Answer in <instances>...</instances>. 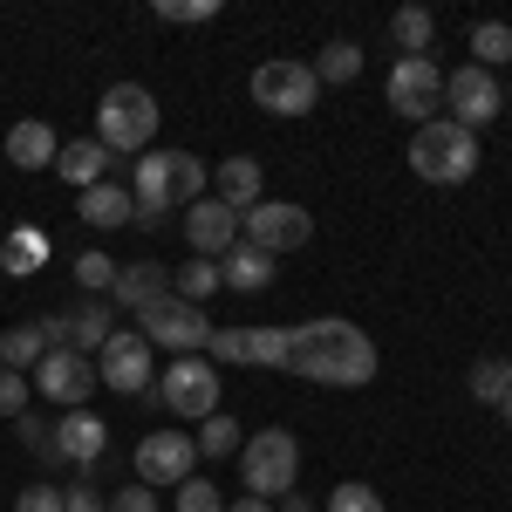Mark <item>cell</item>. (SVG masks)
Returning a JSON list of instances; mask_svg holds the SVG:
<instances>
[{
	"label": "cell",
	"instance_id": "obj_28",
	"mask_svg": "<svg viewBox=\"0 0 512 512\" xmlns=\"http://www.w3.org/2000/svg\"><path fill=\"white\" fill-rule=\"evenodd\" d=\"M308 69H315V82L342 89V82H355V76H362V48H355V41H328V48H321L315 62H308Z\"/></svg>",
	"mask_w": 512,
	"mask_h": 512
},
{
	"label": "cell",
	"instance_id": "obj_10",
	"mask_svg": "<svg viewBox=\"0 0 512 512\" xmlns=\"http://www.w3.org/2000/svg\"><path fill=\"white\" fill-rule=\"evenodd\" d=\"M253 103L267 117H308L321 103V82H315L308 62H260L253 69Z\"/></svg>",
	"mask_w": 512,
	"mask_h": 512
},
{
	"label": "cell",
	"instance_id": "obj_5",
	"mask_svg": "<svg viewBox=\"0 0 512 512\" xmlns=\"http://www.w3.org/2000/svg\"><path fill=\"white\" fill-rule=\"evenodd\" d=\"M294 478H301V444H294V431H260L239 444V485L253 492V499H287L294 492Z\"/></svg>",
	"mask_w": 512,
	"mask_h": 512
},
{
	"label": "cell",
	"instance_id": "obj_32",
	"mask_svg": "<svg viewBox=\"0 0 512 512\" xmlns=\"http://www.w3.org/2000/svg\"><path fill=\"white\" fill-rule=\"evenodd\" d=\"M76 287H82V294H96V301H110V287H117V260H110V253H76Z\"/></svg>",
	"mask_w": 512,
	"mask_h": 512
},
{
	"label": "cell",
	"instance_id": "obj_35",
	"mask_svg": "<svg viewBox=\"0 0 512 512\" xmlns=\"http://www.w3.org/2000/svg\"><path fill=\"white\" fill-rule=\"evenodd\" d=\"M158 21H178V28L219 21V0H158Z\"/></svg>",
	"mask_w": 512,
	"mask_h": 512
},
{
	"label": "cell",
	"instance_id": "obj_39",
	"mask_svg": "<svg viewBox=\"0 0 512 512\" xmlns=\"http://www.w3.org/2000/svg\"><path fill=\"white\" fill-rule=\"evenodd\" d=\"M62 512H110V492H96L89 478H76V485L62 492Z\"/></svg>",
	"mask_w": 512,
	"mask_h": 512
},
{
	"label": "cell",
	"instance_id": "obj_12",
	"mask_svg": "<svg viewBox=\"0 0 512 512\" xmlns=\"http://www.w3.org/2000/svg\"><path fill=\"white\" fill-rule=\"evenodd\" d=\"M444 110H451V123H465V130H485V123L506 110V89H499V76L492 69H478V62H465V69H451L444 76Z\"/></svg>",
	"mask_w": 512,
	"mask_h": 512
},
{
	"label": "cell",
	"instance_id": "obj_30",
	"mask_svg": "<svg viewBox=\"0 0 512 512\" xmlns=\"http://www.w3.org/2000/svg\"><path fill=\"white\" fill-rule=\"evenodd\" d=\"M472 396L478 403H506L512 396V355H485V362H472Z\"/></svg>",
	"mask_w": 512,
	"mask_h": 512
},
{
	"label": "cell",
	"instance_id": "obj_45",
	"mask_svg": "<svg viewBox=\"0 0 512 512\" xmlns=\"http://www.w3.org/2000/svg\"><path fill=\"white\" fill-rule=\"evenodd\" d=\"M499 417H506V431H512V396H506V403H499Z\"/></svg>",
	"mask_w": 512,
	"mask_h": 512
},
{
	"label": "cell",
	"instance_id": "obj_7",
	"mask_svg": "<svg viewBox=\"0 0 512 512\" xmlns=\"http://www.w3.org/2000/svg\"><path fill=\"white\" fill-rule=\"evenodd\" d=\"M239 239L280 260V253H294V246L315 239V219H308V205H294V198H260V205L239 212Z\"/></svg>",
	"mask_w": 512,
	"mask_h": 512
},
{
	"label": "cell",
	"instance_id": "obj_19",
	"mask_svg": "<svg viewBox=\"0 0 512 512\" xmlns=\"http://www.w3.org/2000/svg\"><path fill=\"white\" fill-rule=\"evenodd\" d=\"M76 212H82V226H103V233H117V226H130V219H137V198H130V185L103 178V185L76 192Z\"/></svg>",
	"mask_w": 512,
	"mask_h": 512
},
{
	"label": "cell",
	"instance_id": "obj_36",
	"mask_svg": "<svg viewBox=\"0 0 512 512\" xmlns=\"http://www.w3.org/2000/svg\"><path fill=\"white\" fill-rule=\"evenodd\" d=\"M178 512H226V499H219L212 478H185L178 485Z\"/></svg>",
	"mask_w": 512,
	"mask_h": 512
},
{
	"label": "cell",
	"instance_id": "obj_44",
	"mask_svg": "<svg viewBox=\"0 0 512 512\" xmlns=\"http://www.w3.org/2000/svg\"><path fill=\"white\" fill-rule=\"evenodd\" d=\"M280 512H315V499H294V492H287V499H280Z\"/></svg>",
	"mask_w": 512,
	"mask_h": 512
},
{
	"label": "cell",
	"instance_id": "obj_31",
	"mask_svg": "<svg viewBox=\"0 0 512 512\" xmlns=\"http://www.w3.org/2000/svg\"><path fill=\"white\" fill-rule=\"evenodd\" d=\"M472 55H478V69L499 76V62H512V28L506 21H478L472 28Z\"/></svg>",
	"mask_w": 512,
	"mask_h": 512
},
{
	"label": "cell",
	"instance_id": "obj_27",
	"mask_svg": "<svg viewBox=\"0 0 512 512\" xmlns=\"http://www.w3.org/2000/svg\"><path fill=\"white\" fill-rule=\"evenodd\" d=\"M219 287H226V280H219V260H185V267H171V294H178V301H212V294H219Z\"/></svg>",
	"mask_w": 512,
	"mask_h": 512
},
{
	"label": "cell",
	"instance_id": "obj_4",
	"mask_svg": "<svg viewBox=\"0 0 512 512\" xmlns=\"http://www.w3.org/2000/svg\"><path fill=\"white\" fill-rule=\"evenodd\" d=\"M410 171H417L424 185H465L478 171V137L451 117L417 123V137H410Z\"/></svg>",
	"mask_w": 512,
	"mask_h": 512
},
{
	"label": "cell",
	"instance_id": "obj_41",
	"mask_svg": "<svg viewBox=\"0 0 512 512\" xmlns=\"http://www.w3.org/2000/svg\"><path fill=\"white\" fill-rule=\"evenodd\" d=\"M110 512H158V492L151 485H123V492H110Z\"/></svg>",
	"mask_w": 512,
	"mask_h": 512
},
{
	"label": "cell",
	"instance_id": "obj_13",
	"mask_svg": "<svg viewBox=\"0 0 512 512\" xmlns=\"http://www.w3.org/2000/svg\"><path fill=\"white\" fill-rule=\"evenodd\" d=\"M390 110L410 123H437V110H444V76H437L431 55H403L390 69Z\"/></svg>",
	"mask_w": 512,
	"mask_h": 512
},
{
	"label": "cell",
	"instance_id": "obj_21",
	"mask_svg": "<svg viewBox=\"0 0 512 512\" xmlns=\"http://www.w3.org/2000/svg\"><path fill=\"white\" fill-rule=\"evenodd\" d=\"M55 151H62V144H55V130H48L41 117H21L14 130H7V164H21V171H48Z\"/></svg>",
	"mask_w": 512,
	"mask_h": 512
},
{
	"label": "cell",
	"instance_id": "obj_40",
	"mask_svg": "<svg viewBox=\"0 0 512 512\" xmlns=\"http://www.w3.org/2000/svg\"><path fill=\"white\" fill-rule=\"evenodd\" d=\"M14 424H21V437H28V451H35V458H55V431H48V424H41L35 410H21V417H14Z\"/></svg>",
	"mask_w": 512,
	"mask_h": 512
},
{
	"label": "cell",
	"instance_id": "obj_8",
	"mask_svg": "<svg viewBox=\"0 0 512 512\" xmlns=\"http://www.w3.org/2000/svg\"><path fill=\"white\" fill-rule=\"evenodd\" d=\"M137 335H144L151 349H164V355H205L212 321H205V308L178 301V294H164V301H151V308L137 315Z\"/></svg>",
	"mask_w": 512,
	"mask_h": 512
},
{
	"label": "cell",
	"instance_id": "obj_15",
	"mask_svg": "<svg viewBox=\"0 0 512 512\" xmlns=\"http://www.w3.org/2000/svg\"><path fill=\"white\" fill-rule=\"evenodd\" d=\"M117 328H110V301H76V308H62V315H48V342L55 349H76V355H96L110 342Z\"/></svg>",
	"mask_w": 512,
	"mask_h": 512
},
{
	"label": "cell",
	"instance_id": "obj_6",
	"mask_svg": "<svg viewBox=\"0 0 512 512\" xmlns=\"http://www.w3.org/2000/svg\"><path fill=\"white\" fill-rule=\"evenodd\" d=\"M144 396H151L158 410H171V417L205 424V417L219 410V369H212L205 355H171V362H164V383H151Z\"/></svg>",
	"mask_w": 512,
	"mask_h": 512
},
{
	"label": "cell",
	"instance_id": "obj_18",
	"mask_svg": "<svg viewBox=\"0 0 512 512\" xmlns=\"http://www.w3.org/2000/svg\"><path fill=\"white\" fill-rule=\"evenodd\" d=\"M164 294H171V267H158V260H130V267H117L110 308H130V315H144L151 301H164Z\"/></svg>",
	"mask_w": 512,
	"mask_h": 512
},
{
	"label": "cell",
	"instance_id": "obj_17",
	"mask_svg": "<svg viewBox=\"0 0 512 512\" xmlns=\"http://www.w3.org/2000/svg\"><path fill=\"white\" fill-rule=\"evenodd\" d=\"M185 239H192L198 260H226L239 246V212L226 198H198L192 212H185Z\"/></svg>",
	"mask_w": 512,
	"mask_h": 512
},
{
	"label": "cell",
	"instance_id": "obj_14",
	"mask_svg": "<svg viewBox=\"0 0 512 512\" xmlns=\"http://www.w3.org/2000/svg\"><path fill=\"white\" fill-rule=\"evenodd\" d=\"M198 465V444L185 431H158V437H137V485H185Z\"/></svg>",
	"mask_w": 512,
	"mask_h": 512
},
{
	"label": "cell",
	"instance_id": "obj_26",
	"mask_svg": "<svg viewBox=\"0 0 512 512\" xmlns=\"http://www.w3.org/2000/svg\"><path fill=\"white\" fill-rule=\"evenodd\" d=\"M41 260H48V239H41L35 226H14V233L0 239V267H7L14 280H28V274L41 267Z\"/></svg>",
	"mask_w": 512,
	"mask_h": 512
},
{
	"label": "cell",
	"instance_id": "obj_24",
	"mask_svg": "<svg viewBox=\"0 0 512 512\" xmlns=\"http://www.w3.org/2000/svg\"><path fill=\"white\" fill-rule=\"evenodd\" d=\"M390 41H396V55H431L437 48V14L431 7H396L390 14Z\"/></svg>",
	"mask_w": 512,
	"mask_h": 512
},
{
	"label": "cell",
	"instance_id": "obj_1",
	"mask_svg": "<svg viewBox=\"0 0 512 512\" xmlns=\"http://www.w3.org/2000/svg\"><path fill=\"white\" fill-rule=\"evenodd\" d=\"M376 369H383L376 342H369L355 321H342V315L294 321V328H287V376H301V383L362 390V383H376Z\"/></svg>",
	"mask_w": 512,
	"mask_h": 512
},
{
	"label": "cell",
	"instance_id": "obj_42",
	"mask_svg": "<svg viewBox=\"0 0 512 512\" xmlns=\"http://www.w3.org/2000/svg\"><path fill=\"white\" fill-rule=\"evenodd\" d=\"M14 512H62V492H55V485H28V492L14 499Z\"/></svg>",
	"mask_w": 512,
	"mask_h": 512
},
{
	"label": "cell",
	"instance_id": "obj_3",
	"mask_svg": "<svg viewBox=\"0 0 512 512\" xmlns=\"http://www.w3.org/2000/svg\"><path fill=\"white\" fill-rule=\"evenodd\" d=\"M158 96L144 89V82H110L103 89V103H96V144L117 158V151H151V137H158Z\"/></svg>",
	"mask_w": 512,
	"mask_h": 512
},
{
	"label": "cell",
	"instance_id": "obj_43",
	"mask_svg": "<svg viewBox=\"0 0 512 512\" xmlns=\"http://www.w3.org/2000/svg\"><path fill=\"white\" fill-rule=\"evenodd\" d=\"M226 512H274V506H267V499H253V492H246V499H233V506H226Z\"/></svg>",
	"mask_w": 512,
	"mask_h": 512
},
{
	"label": "cell",
	"instance_id": "obj_16",
	"mask_svg": "<svg viewBox=\"0 0 512 512\" xmlns=\"http://www.w3.org/2000/svg\"><path fill=\"white\" fill-rule=\"evenodd\" d=\"M103 451H110V424H103L96 410H62V417H55V465L89 472Z\"/></svg>",
	"mask_w": 512,
	"mask_h": 512
},
{
	"label": "cell",
	"instance_id": "obj_2",
	"mask_svg": "<svg viewBox=\"0 0 512 512\" xmlns=\"http://www.w3.org/2000/svg\"><path fill=\"white\" fill-rule=\"evenodd\" d=\"M130 198H137L130 226H164L171 205H198L205 198V164L192 151H144L137 178H130Z\"/></svg>",
	"mask_w": 512,
	"mask_h": 512
},
{
	"label": "cell",
	"instance_id": "obj_9",
	"mask_svg": "<svg viewBox=\"0 0 512 512\" xmlns=\"http://www.w3.org/2000/svg\"><path fill=\"white\" fill-rule=\"evenodd\" d=\"M28 390L41 396V403H55V410H89V396L103 390L96 383V362L76 349H48L35 362V376H28Z\"/></svg>",
	"mask_w": 512,
	"mask_h": 512
},
{
	"label": "cell",
	"instance_id": "obj_33",
	"mask_svg": "<svg viewBox=\"0 0 512 512\" xmlns=\"http://www.w3.org/2000/svg\"><path fill=\"white\" fill-rule=\"evenodd\" d=\"M246 362L253 369H287V328H246Z\"/></svg>",
	"mask_w": 512,
	"mask_h": 512
},
{
	"label": "cell",
	"instance_id": "obj_38",
	"mask_svg": "<svg viewBox=\"0 0 512 512\" xmlns=\"http://www.w3.org/2000/svg\"><path fill=\"white\" fill-rule=\"evenodd\" d=\"M35 403V390H28V376H14V369H0V417H21Z\"/></svg>",
	"mask_w": 512,
	"mask_h": 512
},
{
	"label": "cell",
	"instance_id": "obj_34",
	"mask_svg": "<svg viewBox=\"0 0 512 512\" xmlns=\"http://www.w3.org/2000/svg\"><path fill=\"white\" fill-rule=\"evenodd\" d=\"M328 512H383V492H376V485H362V478H349V485H335V492H328Z\"/></svg>",
	"mask_w": 512,
	"mask_h": 512
},
{
	"label": "cell",
	"instance_id": "obj_25",
	"mask_svg": "<svg viewBox=\"0 0 512 512\" xmlns=\"http://www.w3.org/2000/svg\"><path fill=\"white\" fill-rule=\"evenodd\" d=\"M219 198H226L233 212L260 205V198H267V185H260V158H226L219 164Z\"/></svg>",
	"mask_w": 512,
	"mask_h": 512
},
{
	"label": "cell",
	"instance_id": "obj_29",
	"mask_svg": "<svg viewBox=\"0 0 512 512\" xmlns=\"http://www.w3.org/2000/svg\"><path fill=\"white\" fill-rule=\"evenodd\" d=\"M198 458H233L239 444H246V431H239L233 417H226V410H212V417H205V424H198Z\"/></svg>",
	"mask_w": 512,
	"mask_h": 512
},
{
	"label": "cell",
	"instance_id": "obj_23",
	"mask_svg": "<svg viewBox=\"0 0 512 512\" xmlns=\"http://www.w3.org/2000/svg\"><path fill=\"white\" fill-rule=\"evenodd\" d=\"M219 280H226L233 294H260V287L274 280V253H260V246H246V239H239L233 253L219 260Z\"/></svg>",
	"mask_w": 512,
	"mask_h": 512
},
{
	"label": "cell",
	"instance_id": "obj_11",
	"mask_svg": "<svg viewBox=\"0 0 512 512\" xmlns=\"http://www.w3.org/2000/svg\"><path fill=\"white\" fill-rule=\"evenodd\" d=\"M96 383H110L123 396H144L158 383V349L137 335V328H117L103 349H96Z\"/></svg>",
	"mask_w": 512,
	"mask_h": 512
},
{
	"label": "cell",
	"instance_id": "obj_22",
	"mask_svg": "<svg viewBox=\"0 0 512 512\" xmlns=\"http://www.w3.org/2000/svg\"><path fill=\"white\" fill-rule=\"evenodd\" d=\"M55 349L48 342V321H14L7 335H0V369H14V376H35V362Z\"/></svg>",
	"mask_w": 512,
	"mask_h": 512
},
{
	"label": "cell",
	"instance_id": "obj_20",
	"mask_svg": "<svg viewBox=\"0 0 512 512\" xmlns=\"http://www.w3.org/2000/svg\"><path fill=\"white\" fill-rule=\"evenodd\" d=\"M55 178H69L76 192H89V185H103V178H110V151H103L96 137H76V144H62V151H55Z\"/></svg>",
	"mask_w": 512,
	"mask_h": 512
},
{
	"label": "cell",
	"instance_id": "obj_37",
	"mask_svg": "<svg viewBox=\"0 0 512 512\" xmlns=\"http://www.w3.org/2000/svg\"><path fill=\"white\" fill-rule=\"evenodd\" d=\"M205 362H212V369H219V362H246V328H212Z\"/></svg>",
	"mask_w": 512,
	"mask_h": 512
}]
</instances>
